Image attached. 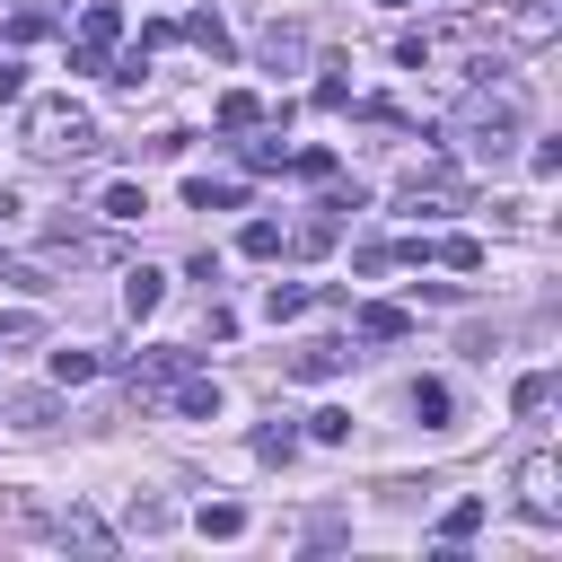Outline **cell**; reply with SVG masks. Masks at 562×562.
I'll list each match as a JSON object with an SVG mask.
<instances>
[{
  "mask_svg": "<svg viewBox=\"0 0 562 562\" xmlns=\"http://www.w3.org/2000/svg\"><path fill=\"white\" fill-rule=\"evenodd\" d=\"M457 140H465V158H483V167H501L509 149H518V132H527V79H492V88H474L465 105H457V123H448Z\"/></svg>",
  "mask_w": 562,
  "mask_h": 562,
  "instance_id": "obj_1",
  "label": "cell"
},
{
  "mask_svg": "<svg viewBox=\"0 0 562 562\" xmlns=\"http://www.w3.org/2000/svg\"><path fill=\"white\" fill-rule=\"evenodd\" d=\"M88 140H97L88 105H70V97H35V105H26V149H35V158H70V149H88Z\"/></svg>",
  "mask_w": 562,
  "mask_h": 562,
  "instance_id": "obj_2",
  "label": "cell"
},
{
  "mask_svg": "<svg viewBox=\"0 0 562 562\" xmlns=\"http://www.w3.org/2000/svg\"><path fill=\"white\" fill-rule=\"evenodd\" d=\"M518 509H527L536 527H553V518H562V465H553L544 448H536V457L518 465Z\"/></svg>",
  "mask_w": 562,
  "mask_h": 562,
  "instance_id": "obj_3",
  "label": "cell"
},
{
  "mask_svg": "<svg viewBox=\"0 0 562 562\" xmlns=\"http://www.w3.org/2000/svg\"><path fill=\"white\" fill-rule=\"evenodd\" d=\"M255 53H263L272 70H299V61H307V26H299V18H272V26L255 35Z\"/></svg>",
  "mask_w": 562,
  "mask_h": 562,
  "instance_id": "obj_4",
  "label": "cell"
},
{
  "mask_svg": "<svg viewBox=\"0 0 562 562\" xmlns=\"http://www.w3.org/2000/svg\"><path fill=\"white\" fill-rule=\"evenodd\" d=\"M158 299H167V272H149V263H132V272H123V316L140 325V316H158Z\"/></svg>",
  "mask_w": 562,
  "mask_h": 562,
  "instance_id": "obj_5",
  "label": "cell"
},
{
  "mask_svg": "<svg viewBox=\"0 0 562 562\" xmlns=\"http://www.w3.org/2000/svg\"><path fill=\"white\" fill-rule=\"evenodd\" d=\"M184 369H193V351H184V342H158V351L132 360V386H167V378H184Z\"/></svg>",
  "mask_w": 562,
  "mask_h": 562,
  "instance_id": "obj_6",
  "label": "cell"
},
{
  "mask_svg": "<svg viewBox=\"0 0 562 562\" xmlns=\"http://www.w3.org/2000/svg\"><path fill=\"white\" fill-rule=\"evenodd\" d=\"M167 395H176V413H193V422H220V386H211V378H193V369H184V378H167Z\"/></svg>",
  "mask_w": 562,
  "mask_h": 562,
  "instance_id": "obj_7",
  "label": "cell"
},
{
  "mask_svg": "<svg viewBox=\"0 0 562 562\" xmlns=\"http://www.w3.org/2000/svg\"><path fill=\"white\" fill-rule=\"evenodd\" d=\"M184 44H193V53H211V61H228V53H237V44H228V26H220V9H193V18H184Z\"/></svg>",
  "mask_w": 562,
  "mask_h": 562,
  "instance_id": "obj_8",
  "label": "cell"
},
{
  "mask_svg": "<svg viewBox=\"0 0 562 562\" xmlns=\"http://www.w3.org/2000/svg\"><path fill=\"white\" fill-rule=\"evenodd\" d=\"M404 334H413V316H404V307H386V299H369V307H360V342H404Z\"/></svg>",
  "mask_w": 562,
  "mask_h": 562,
  "instance_id": "obj_9",
  "label": "cell"
},
{
  "mask_svg": "<svg viewBox=\"0 0 562 562\" xmlns=\"http://www.w3.org/2000/svg\"><path fill=\"white\" fill-rule=\"evenodd\" d=\"M114 35H123V9H114V0H88V9H79V44H97V53H105Z\"/></svg>",
  "mask_w": 562,
  "mask_h": 562,
  "instance_id": "obj_10",
  "label": "cell"
},
{
  "mask_svg": "<svg viewBox=\"0 0 562 562\" xmlns=\"http://www.w3.org/2000/svg\"><path fill=\"white\" fill-rule=\"evenodd\" d=\"M140 211H149V193H140V184H105V193H97V220H114V228H132Z\"/></svg>",
  "mask_w": 562,
  "mask_h": 562,
  "instance_id": "obj_11",
  "label": "cell"
},
{
  "mask_svg": "<svg viewBox=\"0 0 562 562\" xmlns=\"http://www.w3.org/2000/svg\"><path fill=\"white\" fill-rule=\"evenodd\" d=\"M334 237H342V220H334L325 202H316V220H299V228H290V246H299V255H325Z\"/></svg>",
  "mask_w": 562,
  "mask_h": 562,
  "instance_id": "obj_12",
  "label": "cell"
},
{
  "mask_svg": "<svg viewBox=\"0 0 562 562\" xmlns=\"http://www.w3.org/2000/svg\"><path fill=\"white\" fill-rule=\"evenodd\" d=\"M413 413H422L430 430H448V413H457V395H448V378H422V386H413Z\"/></svg>",
  "mask_w": 562,
  "mask_h": 562,
  "instance_id": "obj_13",
  "label": "cell"
},
{
  "mask_svg": "<svg viewBox=\"0 0 562 562\" xmlns=\"http://www.w3.org/2000/svg\"><path fill=\"white\" fill-rule=\"evenodd\" d=\"M220 123H228V132H255V123H263V97H255V88H228V97H220Z\"/></svg>",
  "mask_w": 562,
  "mask_h": 562,
  "instance_id": "obj_14",
  "label": "cell"
},
{
  "mask_svg": "<svg viewBox=\"0 0 562 562\" xmlns=\"http://www.w3.org/2000/svg\"><path fill=\"white\" fill-rule=\"evenodd\" d=\"M97 369H105V360H97V351H79V342H70V351H53V386H88Z\"/></svg>",
  "mask_w": 562,
  "mask_h": 562,
  "instance_id": "obj_15",
  "label": "cell"
},
{
  "mask_svg": "<svg viewBox=\"0 0 562 562\" xmlns=\"http://www.w3.org/2000/svg\"><path fill=\"white\" fill-rule=\"evenodd\" d=\"M334 369H351V342H307L299 351V378H334Z\"/></svg>",
  "mask_w": 562,
  "mask_h": 562,
  "instance_id": "obj_16",
  "label": "cell"
},
{
  "mask_svg": "<svg viewBox=\"0 0 562 562\" xmlns=\"http://www.w3.org/2000/svg\"><path fill=\"white\" fill-rule=\"evenodd\" d=\"M184 202H193V211H237V184H211V176H184Z\"/></svg>",
  "mask_w": 562,
  "mask_h": 562,
  "instance_id": "obj_17",
  "label": "cell"
},
{
  "mask_svg": "<svg viewBox=\"0 0 562 562\" xmlns=\"http://www.w3.org/2000/svg\"><path fill=\"white\" fill-rule=\"evenodd\" d=\"M263 316H272V325L307 316V290H299V281H272V290H263Z\"/></svg>",
  "mask_w": 562,
  "mask_h": 562,
  "instance_id": "obj_18",
  "label": "cell"
},
{
  "mask_svg": "<svg viewBox=\"0 0 562 562\" xmlns=\"http://www.w3.org/2000/svg\"><path fill=\"white\" fill-rule=\"evenodd\" d=\"M53 413H61L53 395H9V422H18V430H53Z\"/></svg>",
  "mask_w": 562,
  "mask_h": 562,
  "instance_id": "obj_19",
  "label": "cell"
},
{
  "mask_svg": "<svg viewBox=\"0 0 562 562\" xmlns=\"http://www.w3.org/2000/svg\"><path fill=\"white\" fill-rule=\"evenodd\" d=\"M307 439H316V448H342V439H351V413H342V404L307 413Z\"/></svg>",
  "mask_w": 562,
  "mask_h": 562,
  "instance_id": "obj_20",
  "label": "cell"
},
{
  "mask_svg": "<svg viewBox=\"0 0 562 562\" xmlns=\"http://www.w3.org/2000/svg\"><path fill=\"white\" fill-rule=\"evenodd\" d=\"M193 527H202V536H237V527H246V509H237V501H202V509H193Z\"/></svg>",
  "mask_w": 562,
  "mask_h": 562,
  "instance_id": "obj_21",
  "label": "cell"
},
{
  "mask_svg": "<svg viewBox=\"0 0 562 562\" xmlns=\"http://www.w3.org/2000/svg\"><path fill=\"white\" fill-rule=\"evenodd\" d=\"M237 246H246V255H255V263H263V255H281V246H290V237H281V220H246V237H237Z\"/></svg>",
  "mask_w": 562,
  "mask_h": 562,
  "instance_id": "obj_22",
  "label": "cell"
},
{
  "mask_svg": "<svg viewBox=\"0 0 562 562\" xmlns=\"http://www.w3.org/2000/svg\"><path fill=\"white\" fill-rule=\"evenodd\" d=\"M509 404H518V413H544V404H553V378H544V369H527V378L509 386Z\"/></svg>",
  "mask_w": 562,
  "mask_h": 562,
  "instance_id": "obj_23",
  "label": "cell"
},
{
  "mask_svg": "<svg viewBox=\"0 0 562 562\" xmlns=\"http://www.w3.org/2000/svg\"><path fill=\"white\" fill-rule=\"evenodd\" d=\"M290 448H299V430H290V422H263V430H255V457H263V465H281Z\"/></svg>",
  "mask_w": 562,
  "mask_h": 562,
  "instance_id": "obj_24",
  "label": "cell"
},
{
  "mask_svg": "<svg viewBox=\"0 0 562 562\" xmlns=\"http://www.w3.org/2000/svg\"><path fill=\"white\" fill-rule=\"evenodd\" d=\"M474 527H483V501H457V509H448V518H439V544H465V536H474Z\"/></svg>",
  "mask_w": 562,
  "mask_h": 562,
  "instance_id": "obj_25",
  "label": "cell"
},
{
  "mask_svg": "<svg viewBox=\"0 0 562 562\" xmlns=\"http://www.w3.org/2000/svg\"><path fill=\"white\" fill-rule=\"evenodd\" d=\"M61 536H70V544H88V553H105V544H114V536H105V518H88V509H70V518H61Z\"/></svg>",
  "mask_w": 562,
  "mask_h": 562,
  "instance_id": "obj_26",
  "label": "cell"
},
{
  "mask_svg": "<svg viewBox=\"0 0 562 562\" xmlns=\"http://www.w3.org/2000/svg\"><path fill=\"white\" fill-rule=\"evenodd\" d=\"M316 105H325V114H342V105H351V79H342V61H325V79H316Z\"/></svg>",
  "mask_w": 562,
  "mask_h": 562,
  "instance_id": "obj_27",
  "label": "cell"
},
{
  "mask_svg": "<svg viewBox=\"0 0 562 562\" xmlns=\"http://www.w3.org/2000/svg\"><path fill=\"white\" fill-rule=\"evenodd\" d=\"M35 35H53V18L44 9H9V44H35Z\"/></svg>",
  "mask_w": 562,
  "mask_h": 562,
  "instance_id": "obj_28",
  "label": "cell"
},
{
  "mask_svg": "<svg viewBox=\"0 0 562 562\" xmlns=\"http://www.w3.org/2000/svg\"><path fill=\"white\" fill-rule=\"evenodd\" d=\"M430 255H439V263H457V272H474V263H483V246H474V237H439Z\"/></svg>",
  "mask_w": 562,
  "mask_h": 562,
  "instance_id": "obj_29",
  "label": "cell"
},
{
  "mask_svg": "<svg viewBox=\"0 0 562 562\" xmlns=\"http://www.w3.org/2000/svg\"><path fill=\"white\" fill-rule=\"evenodd\" d=\"M246 167H255V176H272V167H290V149H281V140H246Z\"/></svg>",
  "mask_w": 562,
  "mask_h": 562,
  "instance_id": "obj_30",
  "label": "cell"
},
{
  "mask_svg": "<svg viewBox=\"0 0 562 562\" xmlns=\"http://www.w3.org/2000/svg\"><path fill=\"white\" fill-rule=\"evenodd\" d=\"M290 167H299L307 184H325V176H334V149H290Z\"/></svg>",
  "mask_w": 562,
  "mask_h": 562,
  "instance_id": "obj_31",
  "label": "cell"
},
{
  "mask_svg": "<svg viewBox=\"0 0 562 562\" xmlns=\"http://www.w3.org/2000/svg\"><path fill=\"white\" fill-rule=\"evenodd\" d=\"M325 211H334V220H351V211H369V193H360V184H334V193H325Z\"/></svg>",
  "mask_w": 562,
  "mask_h": 562,
  "instance_id": "obj_32",
  "label": "cell"
},
{
  "mask_svg": "<svg viewBox=\"0 0 562 562\" xmlns=\"http://www.w3.org/2000/svg\"><path fill=\"white\" fill-rule=\"evenodd\" d=\"M18 97H26V70H18V61H0V105H18Z\"/></svg>",
  "mask_w": 562,
  "mask_h": 562,
  "instance_id": "obj_33",
  "label": "cell"
},
{
  "mask_svg": "<svg viewBox=\"0 0 562 562\" xmlns=\"http://www.w3.org/2000/svg\"><path fill=\"white\" fill-rule=\"evenodd\" d=\"M386 9H413V0H386Z\"/></svg>",
  "mask_w": 562,
  "mask_h": 562,
  "instance_id": "obj_34",
  "label": "cell"
}]
</instances>
